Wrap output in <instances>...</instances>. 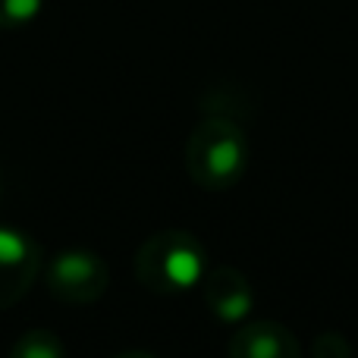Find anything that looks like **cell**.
<instances>
[{
  "mask_svg": "<svg viewBox=\"0 0 358 358\" xmlns=\"http://www.w3.org/2000/svg\"><path fill=\"white\" fill-rule=\"evenodd\" d=\"M201 273H204V261L189 242L170 248L167 258H164V277H167L173 286H179V289L195 286L198 280H201Z\"/></svg>",
  "mask_w": 358,
  "mask_h": 358,
  "instance_id": "1",
  "label": "cell"
},
{
  "mask_svg": "<svg viewBox=\"0 0 358 358\" xmlns=\"http://www.w3.org/2000/svg\"><path fill=\"white\" fill-rule=\"evenodd\" d=\"M94 273H98V261H92L88 255H79V252L60 255V258H57V264H54V277L60 280L63 286L88 283Z\"/></svg>",
  "mask_w": 358,
  "mask_h": 358,
  "instance_id": "2",
  "label": "cell"
},
{
  "mask_svg": "<svg viewBox=\"0 0 358 358\" xmlns=\"http://www.w3.org/2000/svg\"><path fill=\"white\" fill-rule=\"evenodd\" d=\"M242 161H245V151H242L239 138H220L208 151V170L214 176H233L242 167Z\"/></svg>",
  "mask_w": 358,
  "mask_h": 358,
  "instance_id": "3",
  "label": "cell"
},
{
  "mask_svg": "<svg viewBox=\"0 0 358 358\" xmlns=\"http://www.w3.org/2000/svg\"><path fill=\"white\" fill-rule=\"evenodd\" d=\"M29 258V242L22 233L0 227V267H16Z\"/></svg>",
  "mask_w": 358,
  "mask_h": 358,
  "instance_id": "4",
  "label": "cell"
},
{
  "mask_svg": "<svg viewBox=\"0 0 358 358\" xmlns=\"http://www.w3.org/2000/svg\"><path fill=\"white\" fill-rule=\"evenodd\" d=\"M44 0H0V25H25L41 13Z\"/></svg>",
  "mask_w": 358,
  "mask_h": 358,
  "instance_id": "5",
  "label": "cell"
},
{
  "mask_svg": "<svg viewBox=\"0 0 358 358\" xmlns=\"http://www.w3.org/2000/svg\"><path fill=\"white\" fill-rule=\"evenodd\" d=\"M19 358H60L57 352V343H48V340H31L22 346V355Z\"/></svg>",
  "mask_w": 358,
  "mask_h": 358,
  "instance_id": "6",
  "label": "cell"
}]
</instances>
